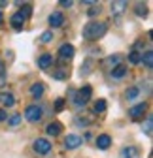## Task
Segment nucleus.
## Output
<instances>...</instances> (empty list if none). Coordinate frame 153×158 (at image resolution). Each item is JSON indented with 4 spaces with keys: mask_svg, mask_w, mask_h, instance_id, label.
<instances>
[{
    "mask_svg": "<svg viewBox=\"0 0 153 158\" xmlns=\"http://www.w3.org/2000/svg\"><path fill=\"white\" fill-rule=\"evenodd\" d=\"M108 30V25L102 23V21H91L83 27V38L85 40H91V42H94V40H98L106 34Z\"/></svg>",
    "mask_w": 153,
    "mask_h": 158,
    "instance_id": "f257e3e1",
    "label": "nucleus"
},
{
    "mask_svg": "<svg viewBox=\"0 0 153 158\" xmlns=\"http://www.w3.org/2000/svg\"><path fill=\"white\" fill-rule=\"evenodd\" d=\"M91 94H93V89L89 87V85H85V87H81L78 92H72V102L76 104V106H85L87 102H89V98H91Z\"/></svg>",
    "mask_w": 153,
    "mask_h": 158,
    "instance_id": "f03ea898",
    "label": "nucleus"
},
{
    "mask_svg": "<svg viewBox=\"0 0 153 158\" xmlns=\"http://www.w3.org/2000/svg\"><path fill=\"white\" fill-rule=\"evenodd\" d=\"M42 117H44V109L38 104H32V106H28L25 109V118H27L28 123H40Z\"/></svg>",
    "mask_w": 153,
    "mask_h": 158,
    "instance_id": "7ed1b4c3",
    "label": "nucleus"
},
{
    "mask_svg": "<svg viewBox=\"0 0 153 158\" xmlns=\"http://www.w3.org/2000/svg\"><path fill=\"white\" fill-rule=\"evenodd\" d=\"M34 151L38 154H47L51 151V143L47 139H44V137H40V139H36L34 141Z\"/></svg>",
    "mask_w": 153,
    "mask_h": 158,
    "instance_id": "20e7f679",
    "label": "nucleus"
},
{
    "mask_svg": "<svg viewBox=\"0 0 153 158\" xmlns=\"http://www.w3.org/2000/svg\"><path fill=\"white\" fill-rule=\"evenodd\" d=\"M81 145V137L80 135H76V134H68L66 137H64V147L66 149H78Z\"/></svg>",
    "mask_w": 153,
    "mask_h": 158,
    "instance_id": "39448f33",
    "label": "nucleus"
},
{
    "mask_svg": "<svg viewBox=\"0 0 153 158\" xmlns=\"http://www.w3.org/2000/svg\"><path fill=\"white\" fill-rule=\"evenodd\" d=\"M74 53H76V49H74L72 44H63L61 49H59V56L63 58V60H70V58L74 56Z\"/></svg>",
    "mask_w": 153,
    "mask_h": 158,
    "instance_id": "423d86ee",
    "label": "nucleus"
},
{
    "mask_svg": "<svg viewBox=\"0 0 153 158\" xmlns=\"http://www.w3.org/2000/svg\"><path fill=\"white\" fill-rule=\"evenodd\" d=\"M49 25H51L53 28L63 27V25H64V15H63L61 11H53V13L49 15Z\"/></svg>",
    "mask_w": 153,
    "mask_h": 158,
    "instance_id": "0eeeda50",
    "label": "nucleus"
},
{
    "mask_svg": "<svg viewBox=\"0 0 153 158\" xmlns=\"http://www.w3.org/2000/svg\"><path fill=\"white\" fill-rule=\"evenodd\" d=\"M25 21H27V19L21 15V13H13L11 17H10V23H11V27L15 28V30H23V25H25Z\"/></svg>",
    "mask_w": 153,
    "mask_h": 158,
    "instance_id": "6e6552de",
    "label": "nucleus"
},
{
    "mask_svg": "<svg viewBox=\"0 0 153 158\" xmlns=\"http://www.w3.org/2000/svg\"><path fill=\"white\" fill-rule=\"evenodd\" d=\"M51 64H53V56L49 53H44L40 58H38V68H40V70H47Z\"/></svg>",
    "mask_w": 153,
    "mask_h": 158,
    "instance_id": "1a4fd4ad",
    "label": "nucleus"
},
{
    "mask_svg": "<svg viewBox=\"0 0 153 158\" xmlns=\"http://www.w3.org/2000/svg\"><path fill=\"white\" fill-rule=\"evenodd\" d=\"M146 109H147L146 104H138V106H134V107H130V109H129V115H130L132 118H140V117L146 113Z\"/></svg>",
    "mask_w": 153,
    "mask_h": 158,
    "instance_id": "9d476101",
    "label": "nucleus"
},
{
    "mask_svg": "<svg viewBox=\"0 0 153 158\" xmlns=\"http://www.w3.org/2000/svg\"><path fill=\"white\" fill-rule=\"evenodd\" d=\"M138 156V149L136 147H123L119 152V158H136Z\"/></svg>",
    "mask_w": 153,
    "mask_h": 158,
    "instance_id": "9b49d317",
    "label": "nucleus"
},
{
    "mask_svg": "<svg viewBox=\"0 0 153 158\" xmlns=\"http://www.w3.org/2000/svg\"><path fill=\"white\" fill-rule=\"evenodd\" d=\"M46 132H47V135H59L61 132H63V124L61 123H51V124H47V128H46Z\"/></svg>",
    "mask_w": 153,
    "mask_h": 158,
    "instance_id": "f8f14e48",
    "label": "nucleus"
},
{
    "mask_svg": "<svg viewBox=\"0 0 153 158\" xmlns=\"http://www.w3.org/2000/svg\"><path fill=\"white\" fill-rule=\"evenodd\" d=\"M110 143H111V137H110L108 134H102V135L97 137V147H98V149H108Z\"/></svg>",
    "mask_w": 153,
    "mask_h": 158,
    "instance_id": "ddd939ff",
    "label": "nucleus"
},
{
    "mask_svg": "<svg viewBox=\"0 0 153 158\" xmlns=\"http://www.w3.org/2000/svg\"><path fill=\"white\" fill-rule=\"evenodd\" d=\"M0 102H2L6 107H13L15 106V98L10 92H2V94H0Z\"/></svg>",
    "mask_w": 153,
    "mask_h": 158,
    "instance_id": "4468645a",
    "label": "nucleus"
},
{
    "mask_svg": "<svg viewBox=\"0 0 153 158\" xmlns=\"http://www.w3.org/2000/svg\"><path fill=\"white\" fill-rule=\"evenodd\" d=\"M44 83H34L32 87H30V94H32V98H40L42 94H44Z\"/></svg>",
    "mask_w": 153,
    "mask_h": 158,
    "instance_id": "2eb2a0df",
    "label": "nucleus"
},
{
    "mask_svg": "<svg viewBox=\"0 0 153 158\" xmlns=\"http://www.w3.org/2000/svg\"><path fill=\"white\" fill-rule=\"evenodd\" d=\"M140 60L146 64V68H153V53L151 51H146L140 55Z\"/></svg>",
    "mask_w": 153,
    "mask_h": 158,
    "instance_id": "dca6fc26",
    "label": "nucleus"
},
{
    "mask_svg": "<svg viewBox=\"0 0 153 158\" xmlns=\"http://www.w3.org/2000/svg\"><path fill=\"white\" fill-rule=\"evenodd\" d=\"M110 73H111V77H113V79H121V77H125V73H127V68H125L123 64H119V66H116V68H113Z\"/></svg>",
    "mask_w": 153,
    "mask_h": 158,
    "instance_id": "f3484780",
    "label": "nucleus"
},
{
    "mask_svg": "<svg viewBox=\"0 0 153 158\" xmlns=\"http://www.w3.org/2000/svg\"><path fill=\"white\" fill-rule=\"evenodd\" d=\"M127 6H129L127 2H111V13H113V15H119V13L125 11Z\"/></svg>",
    "mask_w": 153,
    "mask_h": 158,
    "instance_id": "a211bd4d",
    "label": "nucleus"
},
{
    "mask_svg": "<svg viewBox=\"0 0 153 158\" xmlns=\"http://www.w3.org/2000/svg\"><path fill=\"white\" fill-rule=\"evenodd\" d=\"M119 60H121V56H119V55H111V56L106 58V66H110V68L113 70L116 66H119Z\"/></svg>",
    "mask_w": 153,
    "mask_h": 158,
    "instance_id": "6ab92c4d",
    "label": "nucleus"
},
{
    "mask_svg": "<svg viewBox=\"0 0 153 158\" xmlns=\"http://www.w3.org/2000/svg\"><path fill=\"white\" fill-rule=\"evenodd\" d=\"M68 75H70V70H68V68H63V66H61V68H57V72L53 73L55 79H66Z\"/></svg>",
    "mask_w": 153,
    "mask_h": 158,
    "instance_id": "aec40b11",
    "label": "nucleus"
},
{
    "mask_svg": "<svg viewBox=\"0 0 153 158\" xmlns=\"http://www.w3.org/2000/svg\"><path fill=\"white\" fill-rule=\"evenodd\" d=\"M138 94H140V89H138V87H130V89H127V92H125L127 100H134V98H138Z\"/></svg>",
    "mask_w": 153,
    "mask_h": 158,
    "instance_id": "412c9836",
    "label": "nucleus"
},
{
    "mask_svg": "<svg viewBox=\"0 0 153 158\" xmlns=\"http://www.w3.org/2000/svg\"><path fill=\"white\" fill-rule=\"evenodd\" d=\"M51 40H53V32H51V30L42 32V36H40V42H42V44H49Z\"/></svg>",
    "mask_w": 153,
    "mask_h": 158,
    "instance_id": "4be33fe9",
    "label": "nucleus"
},
{
    "mask_svg": "<svg viewBox=\"0 0 153 158\" xmlns=\"http://www.w3.org/2000/svg\"><path fill=\"white\" fill-rule=\"evenodd\" d=\"M134 11H136L138 17H146V15H147V8H146V4H138V6L134 8Z\"/></svg>",
    "mask_w": 153,
    "mask_h": 158,
    "instance_id": "5701e85b",
    "label": "nucleus"
},
{
    "mask_svg": "<svg viewBox=\"0 0 153 158\" xmlns=\"http://www.w3.org/2000/svg\"><path fill=\"white\" fill-rule=\"evenodd\" d=\"M129 62H130V64H138V62H140V53H138V51H132V53L129 55Z\"/></svg>",
    "mask_w": 153,
    "mask_h": 158,
    "instance_id": "b1692460",
    "label": "nucleus"
},
{
    "mask_svg": "<svg viewBox=\"0 0 153 158\" xmlns=\"http://www.w3.org/2000/svg\"><path fill=\"white\" fill-rule=\"evenodd\" d=\"M8 123H10V126H13V128H15V126H17L19 123H21V115H19V113H15V115H11Z\"/></svg>",
    "mask_w": 153,
    "mask_h": 158,
    "instance_id": "393cba45",
    "label": "nucleus"
},
{
    "mask_svg": "<svg viewBox=\"0 0 153 158\" xmlns=\"http://www.w3.org/2000/svg\"><path fill=\"white\" fill-rule=\"evenodd\" d=\"M151 126H153V118H151V115H149L147 121H146V126H142V130H144L147 135H151Z\"/></svg>",
    "mask_w": 153,
    "mask_h": 158,
    "instance_id": "a878e982",
    "label": "nucleus"
},
{
    "mask_svg": "<svg viewBox=\"0 0 153 158\" xmlns=\"http://www.w3.org/2000/svg\"><path fill=\"white\" fill-rule=\"evenodd\" d=\"M94 111H97V113H104L106 111V102L104 100H98L97 104H94Z\"/></svg>",
    "mask_w": 153,
    "mask_h": 158,
    "instance_id": "bb28decb",
    "label": "nucleus"
},
{
    "mask_svg": "<svg viewBox=\"0 0 153 158\" xmlns=\"http://www.w3.org/2000/svg\"><path fill=\"white\" fill-rule=\"evenodd\" d=\"M19 13H21L25 19H27V17H30V13H32V6H30V4H25V6H23V10L19 11Z\"/></svg>",
    "mask_w": 153,
    "mask_h": 158,
    "instance_id": "cd10ccee",
    "label": "nucleus"
},
{
    "mask_svg": "<svg viewBox=\"0 0 153 158\" xmlns=\"http://www.w3.org/2000/svg\"><path fill=\"white\" fill-rule=\"evenodd\" d=\"M91 66H93V60H85V64L81 66V75H87L91 72Z\"/></svg>",
    "mask_w": 153,
    "mask_h": 158,
    "instance_id": "c85d7f7f",
    "label": "nucleus"
},
{
    "mask_svg": "<svg viewBox=\"0 0 153 158\" xmlns=\"http://www.w3.org/2000/svg\"><path fill=\"white\" fill-rule=\"evenodd\" d=\"M63 107H64V100L63 98H57L55 100V111H63Z\"/></svg>",
    "mask_w": 153,
    "mask_h": 158,
    "instance_id": "c756f323",
    "label": "nucleus"
},
{
    "mask_svg": "<svg viewBox=\"0 0 153 158\" xmlns=\"http://www.w3.org/2000/svg\"><path fill=\"white\" fill-rule=\"evenodd\" d=\"M6 85V75H4V72H2V66H0V89H2Z\"/></svg>",
    "mask_w": 153,
    "mask_h": 158,
    "instance_id": "7c9ffc66",
    "label": "nucleus"
},
{
    "mask_svg": "<svg viewBox=\"0 0 153 158\" xmlns=\"http://www.w3.org/2000/svg\"><path fill=\"white\" fill-rule=\"evenodd\" d=\"M97 13H100V6L94 4V8H91V10H89V15L93 17V15H97Z\"/></svg>",
    "mask_w": 153,
    "mask_h": 158,
    "instance_id": "2f4dec72",
    "label": "nucleus"
},
{
    "mask_svg": "<svg viewBox=\"0 0 153 158\" xmlns=\"http://www.w3.org/2000/svg\"><path fill=\"white\" fill-rule=\"evenodd\" d=\"M6 118H8V113H6L4 109H0V123H2V121H6Z\"/></svg>",
    "mask_w": 153,
    "mask_h": 158,
    "instance_id": "473e14b6",
    "label": "nucleus"
},
{
    "mask_svg": "<svg viewBox=\"0 0 153 158\" xmlns=\"http://www.w3.org/2000/svg\"><path fill=\"white\" fill-rule=\"evenodd\" d=\"M61 6H64V8H70V6H72V0H63V2H61Z\"/></svg>",
    "mask_w": 153,
    "mask_h": 158,
    "instance_id": "72a5a7b5",
    "label": "nucleus"
},
{
    "mask_svg": "<svg viewBox=\"0 0 153 158\" xmlns=\"http://www.w3.org/2000/svg\"><path fill=\"white\" fill-rule=\"evenodd\" d=\"M4 21V15H2V11H0V23H2Z\"/></svg>",
    "mask_w": 153,
    "mask_h": 158,
    "instance_id": "f704fd0d",
    "label": "nucleus"
},
{
    "mask_svg": "<svg viewBox=\"0 0 153 158\" xmlns=\"http://www.w3.org/2000/svg\"><path fill=\"white\" fill-rule=\"evenodd\" d=\"M0 66H2V64H0Z\"/></svg>",
    "mask_w": 153,
    "mask_h": 158,
    "instance_id": "c9c22d12",
    "label": "nucleus"
}]
</instances>
